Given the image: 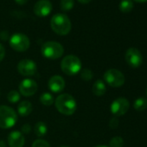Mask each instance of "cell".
Returning <instances> with one entry per match:
<instances>
[{
  "instance_id": "obj_21",
  "label": "cell",
  "mask_w": 147,
  "mask_h": 147,
  "mask_svg": "<svg viewBox=\"0 0 147 147\" xmlns=\"http://www.w3.org/2000/svg\"><path fill=\"white\" fill-rule=\"evenodd\" d=\"M74 5H75L74 0H61V3H60L61 10L63 11H70L74 7Z\"/></svg>"
},
{
  "instance_id": "obj_24",
  "label": "cell",
  "mask_w": 147,
  "mask_h": 147,
  "mask_svg": "<svg viewBox=\"0 0 147 147\" xmlns=\"http://www.w3.org/2000/svg\"><path fill=\"white\" fill-rule=\"evenodd\" d=\"M7 100L11 103H17L20 100V94L16 90H11L7 95Z\"/></svg>"
},
{
  "instance_id": "obj_28",
  "label": "cell",
  "mask_w": 147,
  "mask_h": 147,
  "mask_svg": "<svg viewBox=\"0 0 147 147\" xmlns=\"http://www.w3.org/2000/svg\"><path fill=\"white\" fill-rule=\"evenodd\" d=\"M5 55V47L0 43V62H1L4 59Z\"/></svg>"
},
{
  "instance_id": "obj_12",
  "label": "cell",
  "mask_w": 147,
  "mask_h": 147,
  "mask_svg": "<svg viewBox=\"0 0 147 147\" xmlns=\"http://www.w3.org/2000/svg\"><path fill=\"white\" fill-rule=\"evenodd\" d=\"M52 11V4L49 0H39L34 5V12L36 16L44 18Z\"/></svg>"
},
{
  "instance_id": "obj_3",
  "label": "cell",
  "mask_w": 147,
  "mask_h": 147,
  "mask_svg": "<svg viewBox=\"0 0 147 147\" xmlns=\"http://www.w3.org/2000/svg\"><path fill=\"white\" fill-rule=\"evenodd\" d=\"M61 68L67 76H76L82 70V61L76 55H68L61 60Z\"/></svg>"
},
{
  "instance_id": "obj_5",
  "label": "cell",
  "mask_w": 147,
  "mask_h": 147,
  "mask_svg": "<svg viewBox=\"0 0 147 147\" xmlns=\"http://www.w3.org/2000/svg\"><path fill=\"white\" fill-rule=\"evenodd\" d=\"M64 53V49L61 44L57 42L49 41L46 42L42 46V55L50 60H55L62 56Z\"/></svg>"
},
{
  "instance_id": "obj_23",
  "label": "cell",
  "mask_w": 147,
  "mask_h": 147,
  "mask_svg": "<svg viewBox=\"0 0 147 147\" xmlns=\"http://www.w3.org/2000/svg\"><path fill=\"white\" fill-rule=\"evenodd\" d=\"M94 77V73L89 68H84L81 71V78L86 82L91 81Z\"/></svg>"
},
{
  "instance_id": "obj_2",
  "label": "cell",
  "mask_w": 147,
  "mask_h": 147,
  "mask_svg": "<svg viewBox=\"0 0 147 147\" xmlns=\"http://www.w3.org/2000/svg\"><path fill=\"white\" fill-rule=\"evenodd\" d=\"M50 25L55 33L60 36H66L71 30V22L64 14H55L50 21Z\"/></svg>"
},
{
  "instance_id": "obj_34",
  "label": "cell",
  "mask_w": 147,
  "mask_h": 147,
  "mask_svg": "<svg viewBox=\"0 0 147 147\" xmlns=\"http://www.w3.org/2000/svg\"><path fill=\"white\" fill-rule=\"evenodd\" d=\"M97 147H108V146H106V145H100V146H97Z\"/></svg>"
},
{
  "instance_id": "obj_11",
  "label": "cell",
  "mask_w": 147,
  "mask_h": 147,
  "mask_svg": "<svg viewBox=\"0 0 147 147\" xmlns=\"http://www.w3.org/2000/svg\"><path fill=\"white\" fill-rule=\"evenodd\" d=\"M20 94L25 97L34 95L37 91V84L32 79H24L19 85Z\"/></svg>"
},
{
  "instance_id": "obj_9",
  "label": "cell",
  "mask_w": 147,
  "mask_h": 147,
  "mask_svg": "<svg viewBox=\"0 0 147 147\" xmlns=\"http://www.w3.org/2000/svg\"><path fill=\"white\" fill-rule=\"evenodd\" d=\"M36 64L30 59H24L18 64V70L20 75L24 76H32L36 73Z\"/></svg>"
},
{
  "instance_id": "obj_17",
  "label": "cell",
  "mask_w": 147,
  "mask_h": 147,
  "mask_svg": "<svg viewBox=\"0 0 147 147\" xmlns=\"http://www.w3.org/2000/svg\"><path fill=\"white\" fill-rule=\"evenodd\" d=\"M35 133L37 137H43L46 135L47 131H48V127H47V125L42 122V121H39L37 122L36 125H35Z\"/></svg>"
},
{
  "instance_id": "obj_33",
  "label": "cell",
  "mask_w": 147,
  "mask_h": 147,
  "mask_svg": "<svg viewBox=\"0 0 147 147\" xmlns=\"http://www.w3.org/2000/svg\"><path fill=\"white\" fill-rule=\"evenodd\" d=\"M135 2H138V3H145L147 2V0H133Z\"/></svg>"
},
{
  "instance_id": "obj_1",
  "label": "cell",
  "mask_w": 147,
  "mask_h": 147,
  "mask_svg": "<svg viewBox=\"0 0 147 147\" xmlns=\"http://www.w3.org/2000/svg\"><path fill=\"white\" fill-rule=\"evenodd\" d=\"M55 107L58 112L64 115H72L77 109L76 99L68 94H60L55 100Z\"/></svg>"
},
{
  "instance_id": "obj_25",
  "label": "cell",
  "mask_w": 147,
  "mask_h": 147,
  "mask_svg": "<svg viewBox=\"0 0 147 147\" xmlns=\"http://www.w3.org/2000/svg\"><path fill=\"white\" fill-rule=\"evenodd\" d=\"M32 147H51V146L47 141L43 139H37L33 142Z\"/></svg>"
},
{
  "instance_id": "obj_29",
  "label": "cell",
  "mask_w": 147,
  "mask_h": 147,
  "mask_svg": "<svg viewBox=\"0 0 147 147\" xmlns=\"http://www.w3.org/2000/svg\"><path fill=\"white\" fill-rule=\"evenodd\" d=\"M9 38V33L8 31H2L0 32V39H2L3 41H6Z\"/></svg>"
},
{
  "instance_id": "obj_20",
  "label": "cell",
  "mask_w": 147,
  "mask_h": 147,
  "mask_svg": "<svg viewBox=\"0 0 147 147\" xmlns=\"http://www.w3.org/2000/svg\"><path fill=\"white\" fill-rule=\"evenodd\" d=\"M40 102L46 107L51 106L54 103V97L49 93H44L40 96Z\"/></svg>"
},
{
  "instance_id": "obj_26",
  "label": "cell",
  "mask_w": 147,
  "mask_h": 147,
  "mask_svg": "<svg viewBox=\"0 0 147 147\" xmlns=\"http://www.w3.org/2000/svg\"><path fill=\"white\" fill-rule=\"evenodd\" d=\"M119 119H117V117H113L109 121V126L112 129H116L119 126Z\"/></svg>"
},
{
  "instance_id": "obj_6",
  "label": "cell",
  "mask_w": 147,
  "mask_h": 147,
  "mask_svg": "<svg viewBox=\"0 0 147 147\" xmlns=\"http://www.w3.org/2000/svg\"><path fill=\"white\" fill-rule=\"evenodd\" d=\"M104 80L112 88H119L125 83V76L118 69L111 68L105 72Z\"/></svg>"
},
{
  "instance_id": "obj_36",
  "label": "cell",
  "mask_w": 147,
  "mask_h": 147,
  "mask_svg": "<svg viewBox=\"0 0 147 147\" xmlns=\"http://www.w3.org/2000/svg\"><path fill=\"white\" fill-rule=\"evenodd\" d=\"M61 147H67V146H61Z\"/></svg>"
},
{
  "instance_id": "obj_30",
  "label": "cell",
  "mask_w": 147,
  "mask_h": 147,
  "mask_svg": "<svg viewBox=\"0 0 147 147\" xmlns=\"http://www.w3.org/2000/svg\"><path fill=\"white\" fill-rule=\"evenodd\" d=\"M28 0H15V2L19 5H24L27 3Z\"/></svg>"
},
{
  "instance_id": "obj_22",
  "label": "cell",
  "mask_w": 147,
  "mask_h": 147,
  "mask_svg": "<svg viewBox=\"0 0 147 147\" xmlns=\"http://www.w3.org/2000/svg\"><path fill=\"white\" fill-rule=\"evenodd\" d=\"M123 146H124V140L119 136L113 137L109 142V147H123Z\"/></svg>"
},
{
  "instance_id": "obj_13",
  "label": "cell",
  "mask_w": 147,
  "mask_h": 147,
  "mask_svg": "<svg viewBox=\"0 0 147 147\" xmlns=\"http://www.w3.org/2000/svg\"><path fill=\"white\" fill-rule=\"evenodd\" d=\"M24 134L19 131H13L8 135V144L10 147H24Z\"/></svg>"
},
{
  "instance_id": "obj_19",
  "label": "cell",
  "mask_w": 147,
  "mask_h": 147,
  "mask_svg": "<svg viewBox=\"0 0 147 147\" xmlns=\"http://www.w3.org/2000/svg\"><path fill=\"white\" fill-rule=\"evenodd\" d=\"M133 9V3L131 0H122L119 4V10L123 13H129Z\"/></svg>"
},
{
  "instance_id": "obj_4",
  "label": "cell",
  "mask_w": 147,
  "mask_h": 147,
  "mask_svg": "<svg viewBox=\"0 0 147 147\" xmlns=\"http://www.w3.org/2000/svg\"><path fill=\"white\" fill-rule=\"evenodd\" d=\"M18 120V114L10 107L0 106V127L3 129L11 128Z\"/></svg>"
},
{
  "instance_id": "obj_10",
  "label": "cell",
  "mask_w": 147,
  "mask_h": 147,
  "mask_svg": "<svg viewBox=\"0 0 147 147\" xmlns=\"http://www.w3.org/2000/svg\"><path fill=\"white\" fill-rule=\"evenodd\" d=\"M125 61L131 67H138L143 62V56L140 51L136 48H130L125 52Z\"/></svg>"
},
{
  "instance_id": "obj_32",
  "label": "cell",
  "mask_w": 147,
  "mask_h": 147,
  "mask_svg": "<svg viewBox=\"0 0 147 147\" xmlns=\"http://www.w3.org/2000/svg\"><path fill=\"white\" fill-rule=\"evenodd\" d=\"M0 147H6V144H5V141L0 140Z\"/></svg>"
},
{
  "instance_id": "obj_16",
  "label": "cell",
  "mask_w": 147,
  "mask_h": 147,
  "mask_svg": "<svg viewBox=\"0 0 147 147\" xmlns=\"http://www.w3.org/2000/svg\"><path fill=\"white\" fill-rule=\"evenodd\" d=\"M92 91H93L94 94L96 95V96L104 95L106 94V91H107V87H106L105 82L103 81H101V80L96 81L93 85Z\"/></svg>"
},
{
  "instance_id": "obj_15",
  "label": "cell",
  "mask_w": 147,
  "mask_h": 147,
  "mask_svg": "<svg viewBox=\"0 0 147 147\" xmlns=\"http://www.w3.org/2000/svg\"><path fill=\"white\" fill-rule=\"evenodd\" d=\"M32 110H33L32 105L28 100H24V101L20 102L19 105L18 106V113H19V115H21L23 117H26V116L30 115L31 113Z\"/></svg>"
},
{
  "instance_id": "obj_7",
  "label": "cell",
  "mask_w": 147,
  "mask_h": 147,
  "mask_svg": "<svg viewBox=\"0 0 147 147\" xmlns=\"http://www.w3.org/2000/svg\"><path fill=\"white\" fill-rule=\"evenodd\" d=\"M30 42L29 37L22 33H17L10 38V46L18 52H24L29 49Z\"/></svg>"
},
{
  "instance_id": "obj_8",
  "label": "cell",
  "mask_w": 147,
  "mask_h": 147,
  "mask_svg": "<svg viewBox=\"0 0 147 147\" xmlns=\"http://www.w3.org/2000/svg\"><path fill=\"white\" fill-rule=\"evenodd\" d=\"M130 107V103L129 101L124 98V97H119L113 101L111 104V112L115 117L122 116L126 113Z\"/></svg>"
},
{
  "instance_id": "obj_35",
  "label": "cell",
  "mask_w": 147,
  "mask_h": 147,
  "mask_svg": "<svg viewBox=\"0 0 147 147\" xmlns=\"http://www.w3.org/2000/svg\"><path fill=\"white\" fill-rule=\"evenodd\" d=\"M145 94H146V97H147V88H146V92H145Z\"/></svg>"
},
{
  "instance_id": "obj_14",
  "label": "cell",
  "mask_w": 147,
  "mask_h": 147,
  "mask_svg": "<svg viewBox=\"0 0 147 147\" xmlns=\"http://www.w3.org/2000/svg\"><path fill=\"white\" fill-rule=\"evenodd\" d=\"M49 88L53 93H61L65 88V81L61 76H54L49 81Z\"/></svg>"
},
{
  "instance_id": "obj_27",
  "label": "cell",
  "mask_w": 147,
  "mask_h": 147,
  "mask_svg": "<svg viewBox=\"0 0 147 147\" xmlns=\"http://www.w3.org/2000/svg\"><path fill=\"white\" fill-rule=\"evenodd\" d=\"M21 131H22V133H24V134H29L30 131H31V126L30 124H24L22 128H21Z\"/></svg>"
},
{
  "instance_id": "obj_31",
  "label": "cell",
  "mask_w": 147,
  "mask_h": 147,
  "mask_svg": "<svg viewBox=\"0 0 147 147\" xmlns=\"http://www.w3.org/2000/svg\"><path fill=\"white\" fill-rule=\"evenodd\" d=\"M77 1L80 2L81 4H88L92 1V0H77Z\"/></svg>"
},
{
  "instance_id": "obj_18",
  "label": "cell",
  "mask_w": 147,
  "mask_h": 147,
  "mask_svg": "<svg viewBox=\"0 0 147 147\" xmlns=\"http://www.w3.org/2000/svg\"><path fill=\"white\" fill-rule=\"evenodd\" d=\"M133 107L138 112L144 111L147 108V99L144 97H138L133 103Z\"/></svg>"
}]
</instances>
